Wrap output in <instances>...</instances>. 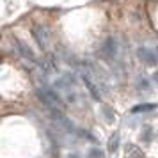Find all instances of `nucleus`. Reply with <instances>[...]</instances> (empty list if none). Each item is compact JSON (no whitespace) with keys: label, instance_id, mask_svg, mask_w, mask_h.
Listing matches in <instances>:
<instances>
[{"label":"nucleus","instance_id":"obj_1","mask_svg":"<svg viewBox=\"0 0 158 158\" xmlns=\"http://www.w3.org/2000/svg\"><path fill=\"white\" fill-rule=\"evenodd\" d=\"M37 96H39V100L43 101L44 105H48V107L57 108V107L62 105V100L57 96L55 91H52L50 87H39V89H37Z\"/></svg>","mask_w":158,"mask_h":158},{"label":"nucleus","instance_id":"obj_2","mask_svg":"<svg viewBox=\"0 0 158 158\" xmlns=\"http://www.w3.org/2000/svg\"><path fill=\"white\" fill-rule=\"evenodd\" d=\"M137 55H139V59H140V60H144L146 64H149V66H153V64H156V62H158V59H156V55H155V52L149 50V48H146V46L139 48Z\"/></svg>","mask_w":158,"mask_h":158},{"label":"nucleus","instance_id":"obj_3","mask_svg":"<svg viewBox=\"0 0 158 158\" xmlns=\"http://www.w3.org/2000/svg\"><path fill=\"white\" fill-rule=\"evenodd\" d=\"M115 52H117V48H115V41L112 39V37H108L107 41H105V44H103V53L108 55V57H114Z\"/></svg>","mask_w":158,"mask_h":158},{"label":"nucleus","instance_id":"obj_4","mask_svg":"<svg viewBox=\"0 0 158 158\" xmlns=\"http://www.w3.org/2000/svg\"><path fill=\"white\" fill-rule=\"evenodd\" d=\"M15 43L18 44V50L22 52V55H23V57L30 59V60H34V59H36V55H34V52L30 50V48L27 46V44H23L22 41H15Z\"/></svg>","mask_w":158,"mask_h":158},{"label":"nucleus","instance_id":"obj_5","mask_svg":"<svg viewBox=\"0 0 158 158\" xmlns=\"http://www.w3.org/2000/svg\"><path fill=\"white\" fill-rule=\"evenodd\" d=\"M158 105L156 103H144V105H137V107L131 108V112L133 114H140V112H151V110H155Z\"/></svg>","mask_w":158,"mask_h":158},{"label":"nucleus","instance_id":"obj_6","mask_svg":"<svg viewBox=\"0 0 158 158\" xmlns=\"http://www.w3.org/2000/svg\"><path fill=\"white\" fill-rule=\"evenodd\" d=\"M126 158H144V155L137 148H130V151H126Z\"/></svg>","mask_w":158,"mask_h":158},{"label":"nucleus","instance_id":"obj_7","mask_svg":"<svg viewBox=\"0 0 158 158\" xmlns=\"http://www.w3.org/2000/svg\"><path fill=\"white\" fill-rule=\"evenodd\" d=\"M89 158H105V155H103V153H101L100 149L93 148V149L89 151Z\"/></svg>","mask_w":158,"mask_h":158},{"label":"nucleus","instance_id":"obj_8","mask_svg":"<svg viewBox=\"0 0 158 158\" xmlns=\"http://www.w3.org/2000/svg\"><path fill=\"white\" fill-rule=\"evenodd\" d=\"M117 140H119V137H117V135L110 139V146H108V149H110V151H115V149H117Z\"/></svg>","mask_w":158,"mask_h":158},{"label":"nucleus","instance_id":"obj_9","mask_svg":"<svg viewBox=\"0 0 158 158\" xmlns=\"http://www.w3.org/2000/svg\"><path fill=\"white\" fill-rule=\"evenodd\" d=\"M155 82L158 84V73H155Z\"/></svg>","mask_w":158,"mask_h":158},{"label":"nucleus","instance_id":"obj_10","mask_svg":"<svg viewBox=\"0 0 158 158\" xmlns=\"http://www.w3.org/2000/svg\"><path fill=\"white\" fill-rule=\"evenodd\" d=\"M68 158H80V156H77V155H69Z\"/></svg>","mask_w":158,"mask_h":158}]
</instances>
